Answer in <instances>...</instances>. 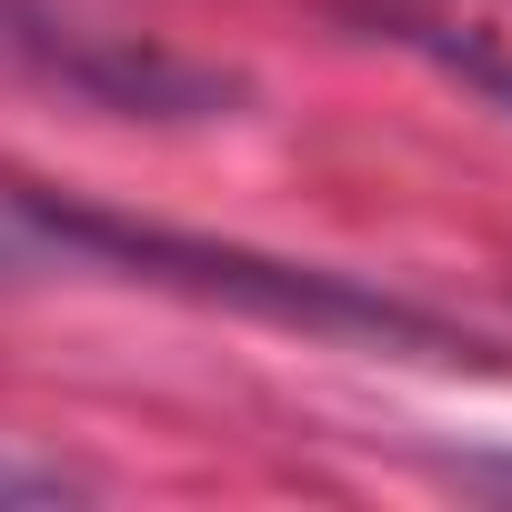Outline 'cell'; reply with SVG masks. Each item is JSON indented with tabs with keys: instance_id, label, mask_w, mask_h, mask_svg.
<instances>
[{
	"instance_id": "1",
	"label": "cell",
	"mask_w": 512,
	"mask_h": 512,
	"mask_svg": "<svg viewBox=\"0 0 512 512\" xmlns=\"http://www.w3.org/2000/svg\"><path fill=\"white\" fill-rule=\"evenodd\" d=\"M11 211L71 251H101V262H131V272H161V282H191V292H231L272 322H302V332H362V342H422V352H452L442 322L342 282V272H292V262H262V251H231V241H181L161 221H111V211H81V201H51V191H11Z\"/></svg>"
},
{
	"instance_id": "2",
	"label": "cell",
	"mask_w": 512,
	"mask_h": 512,
	"mask_svg": "<svg viewBox=\"0 0 512 512\" xmlns=\"http://www.w3.org/2000/svg\"><path fill=\"white\" fill-rule=\"evenodd\" d=\"M492 81H502V71H492ZM502 91H512V81H502Z\"/></svg>"
}]
</instances>
